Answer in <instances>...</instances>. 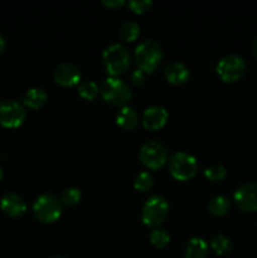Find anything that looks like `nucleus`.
Listing matches in <instances>:
<instances>
[{
  "label": "nucleus",
  "mask_w": 257,
  "mask_h": 258,
  "mask_svg": "<svg viewBox=\"0 0 257 258\" xmlns=\"http://www.w3.org/2000/svg\"><path fill=\"white\" fill-rule=\"evenodd\" d=\"M154 3L151 0H130L127 3V7L133 10L136 14H143V13L148 12Z\"/></svg>",
  "instance_id": "a878e982"
},
{
  "label": "nucleus",
  "mask_w": 257,
  "mask_h": 258,
  "mask_svg": "<svg viewBox=\"0 0 257 258\" xmlns=\"http://www.w3.org/2000/svg\"><path fill=\"white\" fill-rule=\"evenodd\" d=\"M3 176H4V171H3V169H2V168H0V181H2Z\"/></svg>",
  "instance_id": "7c9ffc66"
},
{
  "label": "nucleus",
  "mask_w": 257,
  "mask_h": 258,
  "mask_svg": "<svg viewBox=\"0 0 257 258\" xmlns=\"http://www.w3.org/2000/svg\"><path fill=\"white\" fill-rule=\"evenodd\" d=\"M211 247L213 248V251L217 254H221V256H226L229 254L233 249V243H232L231 239L228 238L224 234H214L211 238Z\"/></svg>",
  "instance_id": "6ab92c4d"
},
{
  "label": "nucleus",
  "mask_w": 257,
  "mask_h": 258,
  "mask_svg": "<svg viewBox=\"0 0 257 258\" xmlns=\"http://www.w3.org/2000/svg\"><path fill=\"white\" fill-rule=\"evenodd\" d=\"M4 49H5V38H4V35L0 33V54L4 52Z\"/></svg>",
  "instance_id": "c85d7f7f"
},
{
  "label": "nucleus",
  "mask_w": 257,
  "mask_h": 258,
  "mask_svg": "<svg viewBox=\"0 0 257 258\" xmlns=\"http://www.w3.org/2000/svg\"><path fill=\"white\" fill-rule=\"evenodd\" d=\"M169 113L165 107L153 105L146 108L143 113V125L149 130H159L166 123Z\"/></svg>",
  "instance_id": "f8f14e48"
},
{
  "label": "nucleus",
  "mask_w": 257,
  "mask_h": 258,
  "mask_svg": "<svg viewBox=\"0 0 257 258\" xmlns=\"http://www.w3.org/2000/svg\"><path fill=\"white\" fill-rule=\"evenodd\" d=\"M48 101V93L42 87H32L25 92L23 102L30 108H40Z\"/></svg>",
  "instance_id": "f3484780"
},
{
  "label": "nucleus",
  "mask_w": 257,
  "mask_h": 258,
  "mask_svg": "<svg viewBox=\"0 0 257 258\" xmlns=\"http://www.w3.org/2000/svg\"><path fill=\"white\" fill-rule=\"evenodd\" d=\"M149 238H150V242L158 248H163L166 244L170 242V234L163 227H154L151 229L150 234H149Z\"/></svg>",
  "instance_id": "4be33fe9"
},
{
  "label": "nucleus",
  "mask_w": 257,
  "mask_h": 258,
  "mask_svg": "<svg viewBox=\"0 0 257 258\" xmlns=\"http://www.w3.org/2000/svg\"><path fill=\"white\" fill-rule=\"evenodd\" d=\"M100 92L105 101L118 107L126 106L133 96L128 83L116 76H108L101 82Z\"/></svg>",
  "instance_id": "7ed1b4c3"
},
{
  "label": "nucleus",
  "mask_w": 257,
  "mask_h": 258,
  "mask_svg": "<svg viewBox=\"0 0 257 258\" xmlns=\"http://www.w3.org/2000/svg\"><path fill=\"white\" fill-rule=\"evenodd\" d=\"M77 91H78V95H80L81 97L90 101V100H93V98L98 95V92H100V87H98V85L95 82V81L86 80V81H81V82L78 83Z\"/></svg>",
  "instance_id": "412c9836"
},
{
  "label": "nucleus",
  "mask_w": 257,
  "mask_h": 258,
  "mask_svg": "<svg viewBox=\"0 0 257 258\" xmlns=\"http://www.w3.org/2000/svg\"><path fill=\"white\" fill-rule=\"evenodd\" d=\"M252 53H253L254 58L257 59V37L254 38V40L252 42Z\"/></svg>",
  "instance_id": "c756f323"
},
{
  "label": "nucleus",
  "mask_w": 257,
  "mask_h": 258,
  "mask_svg": "<svg viewBox=\"0 0 257 258\" xmlns=\"http://www.w3.org/2000/svg\"><path fill=\"white\" fill-rule=\"evenodd\" d=\"M53 77L57 83L66 87L77 85L81 81V70L70 62L59 63L53 71Z\"/></svg>",
  "instance_id": "9b49d317"
},
{
  "label": "nucleus",
  "mask_w": 257,
  "mask_h": 258,
  "mask_svg": "<svg viewBox=\"0 0 257 258\" xmlns=\"http://www.w3.org/2000/svg\"><path fill=\"white\" fill-rule=\"evenodd\" d=\"M27 111L23 103L13 98L0 100V125L4 127H18L23 123Z\"/></svg>",
  "instance_id": "1a4fd4ad"
},
{
  "label": "nucleus",
  "mask_w": 257,
  "mask_h": 258,
  "mask_svg": "<svg viewBox=\"0 0 257 258\" xmlns=\"http://www.w3.org/2000/svg\"><path fill=\"white\" fill-rule=\"evenodd\" d=\"M81 198H82V191L76 186L66 188L59 197L62 204H66V206H76L77 203H80Z\"/></svg>",
  "instance_id": "5701e85b"
},
{
  "label": "nucleus",
  "mask_w": 257,
  "mask_h": 258,
  "mask_svg": "<svg viewBox=\"0 0 257 258\" xmlns=\"http://www.w3.org/2000/svg\"><path fill=\"white\" fill-rule=\"evenodd\" d=\"M141 163L150 169H160L168 161V150L158 140H148L141 145L139 151Z\"/></svg>",
  "instance_id": "6e6552de"
},
{
  "label": "nucleus",
  "mask_w": 257,
  "mask_h": 258,
  "mask_svg": "<svg viewBox=\"0 0 257 258\" xmlns=\"http://www.w3.org/2000/svg\"><path fill=\"white\" fill-rule=\"evenodd\" d=\"M208 242L201 236H194L189 238L184 248L185 258H207L208 257Z\"/></svg>",
  "instance_id": "2eb2a0df"
},
{
  "label": "nucleus",
  "mask_w": 257,
  "mask_h": 258,
  "mask_svg": "<svg viewBox=\"0 0 257 258\" xmlns=\"http://www.w3.org/2000/svg\"><path fill=\"white\" fill-rule=\"evenodd\" d=\"M154 176L149 171H141L134 179V186L140 191H148L153 188Z\"/></svg>",
  "instance_id": "b1692460"
},
{
  "label": "nucleus",
  "mask_w": 257,
  "mask_h": 258,
  "mask_svg": "<svg viewBox=\"0 0 257 258\" xmlns=\"http://www.w3.org/2000/svg\"><path fill=\"white\" fill-rule=\"evenodd\" d=\"M164 76L173 85H183L188 81L189 76H190V71L184 63L175 60V62H170L165 66Z\"/></svg>",
  "instance_id": "4468645a"
},
{
  "label": "nucleus",
  "mask_w": 257,
  "mask_h": 258,
  "mask_svg": "<svg viewBox=\"0 0 257 258\" xmlns=\"http://www.w3.org/2000/svg\"><path fill=\"white\" fill-rule=\"evenodd\" d=\"M136 64L144 72H154L164 57V49L155 39H145L139 43L134 52Z\"/></svg>",
  "instance_id": "f257e3e1"
},
{
  "label": "nucleus",
  "mask_w": 257,
  "mask_h": 258,
  "mask_svg": "<svg viewBox=\"0 0 257 258\" xmlns=\"http://www.w3.org/2000/svg\"><path fill=\"white\" fill-rule=\"evenodd\" d=\"M0 208L8 216L20 217L27 211V203L22 196L9 191V193H5L0 199Z\"/></svg>",
  "instance_id": "ddd939ff"
},
{
  "label": "nucleus",
  "mask_w": 257,
  "mask_h": 258,
  "mask_svg": "<svg viewBox=\"0 0 257 258\" xmlns=\"http://www.w3.org/2000/svg\"><path fill=\"white\" fill-rule=\"evenodd\" d=\"M247 70V63L242 55L237 53H229L217 62V75L224 82H236L243 77Z\"/></svg>",
  "instance_id": "0eeeda50"
},
{
  "label": "nucleus",
  "mask_w": 257,
  "mask_h": 258,
  "mask_svg": "<svg viewBox=\"0 0 257 258\" xmlns=\"http://www.w3.org/2000/svg\"><path fill=\"white\" fill-rule=\"evenodd\" d=\"M130 81L133 85L135 86H141L145 81V72L140 68H136L133 73L130 75Z\"/></svg>",
  "instance_id": "bb28decb"
},
{
  "label": "nucleus",
  "mask_w": 257,
  "mask_h": 258,
  "mask_svg": "<svg viewBox=\"0 0 257 258\" xmlns=\"http://www.w3.org/2000/svg\"><path fill=\"white\" fill-rule=\"evenodd\" d=\"M116 122L120 127L125 128V130H133L139 122L138 112L131 106H123L118 110L117 115H116Z\"/></svg>",
  "instance_id": "dca6fc26"
},
{
  "label": "nucleus",
  "mask_w": 257,
  "mask_h": 258,
  "mask_svg": "<svg viewBox=\"0 0 257 258\" xmlns=\"http://www.w3.org/2000/svg\"><path fill=\"white\" fill-rule=\"evenodd\" d=\"M139 34H140V25L134 20H125L118 30L121 40L125 42H133L139 37Z\"/></svg>",
  "instance_id": "aec40b11"
},
{
  "label": "nucleus",
  "mask_w": 257,
  "mask_h": 258,
  "mask_svg": "<svg viewBox=\"0 0 257 258\" xmlns=\"http://www.w3.org/2000/svg\"><path fill=\"white\" fill-rule=\"evenodd\" d=\"M102 4L107 8H111V9H116V8L125 5L126 2L125 0H102Z\"/></svg>",
  "instance_id": "cd10ccee"
},
{
  "label": "nucleus",
  "mask_w": 257,
  "mask_h": 258,
  "mask_svg": "<svg viewBox=\"0 0 257 258\" xmlns=\"http://www.w3.org/2000/svg\"><path fill=\"white\" fill-rule=\"evenodd\" d=\"M236 206L243 212L257 211V183L247 181L241 184L233 193Z\"/></svg>",
  "instance_id": "9d476101"
},
{
  "label": "nucleus",
  "mask_w": 257,
  "mask_h": 258,
  "mask_svg": "<svg viewBox=\"0 0 257 258\" xmlns=\"http://www.w3.org/2000/svg\"><path fill=\"white\" fill-rule=\"evenodd\" d=\"M63 204L59 197L52 193H43L35 199L33 204L34 216L44 223H52L60 217Z\"/></svg>",
  "instance_id": "39448f33"
},
{
  "label": "nucleus",
  "mask_w": 257,
  "mask_h": 258,
  "mask_svg": "<svg viewBox=\"0 0 257 258\" xmlns=\"http://www.w3.org/2000/svg\"><path fill=\"white\" fill-rule=\"evenodd\" d=\"M169 208V202L165 197L161 194H154L144 203L141 209V219L146 226L159 227L168 217Z\"/></svg>",
  "instance_id": "20e7f679"
},
{
  "label": "nucleus",
  "mask_w": 257,
  "mask_h": 258,
  "mask_svg": "<svg viewBox=\"0 0 257 258\" xmlns=\"http://www.w3.org/2000/svg\"><path fill=\"white\" fill-rule=\"evenodd\" d=\"M48 258H65V257H60V256H52V257H48Z\"/></svg>",
  "instance_id": "2f4dec72"
},
{
  "label": "nucleus",
  "mask_w": 257,
  "mask_h": 258,
  "mask_svg": "<svg viewBox=\"0 0 257 258\" xmlns=\"http://www.w3.org/2000/svg\"><path fill=\"white\" fill-rule=\"evenodd\" d=\"M169 171L178 180H189L198 171V161L191 154L176 151L169 158Z\"/></svg>",
  "instance_id": "423d86ee"
},
{
  "label": "nucleus",
  "mask_w": 257,
  "mask_h": 258,
  "mask_svg": "<svg viewBox=\"0 0 257 258\" xmlns=\"http://www.w3.org/2000/svg\"><path fill=\"white\" fill-rule=\"evenodd\" d=\"M204 175L212 181H221L227 176V169L221 164H216V165L208 166L204 170Z\"/></svg>",
  "instance_id": "393cba45"
},
{
  "label": "nucleus",
  "mask_w": 257,
  "mask_h": 258,
  "mask_svg": "<svg viewBox=\"0 0 257 258\" xmlns=\"http://www.w3.org/2000/svg\"><path fill=\"white\" fill-rule=\"evenodd\" d=\"M102 60L108 75L118 77L130 67V50L122 43H111L103 49Z\"/></svg>",
  "instance_id": "f03ea898"
},
{
  "label": "nucleus",
  "mask_w": 257,
  "mask_h": 258,
  "mask_svg": "<svg viewBox=\"0 0 257 258\" xmlns=\"http://www.w3.org/2000/svg\"><path fill=\"white\" fill-rule=\"evenodd\" d=\"M231 208V201L223 194L214 196L208 202V211L214 216H224Z\"/></svg>",
  "instance_id": "a211bd4d"
}]
</instances>
